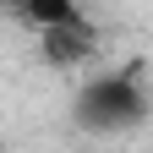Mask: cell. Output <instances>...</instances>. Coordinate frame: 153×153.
Here are the masks:
<instances>
[{"label": "cell", "mask_w": 153, "mask_h": 153, "mask_svg": "<svg viewBox=\"0 0 153 153\" xmlns=\"http://www.w3.org/2000/svg\"><path fill=\"white\" fill-rule=\"evenodd\" d=\"M76 126L82 131H99V137H115V131H137L153 104H148V88H142V71H109V76H93V82L76 93Z\"/></svg>", "instance_id": "cell-1"}, {"label": "cell", "mask_w": 153, "mask_h": 153, "mask_svg": "<svg viewBox=\"0 0 153 153\" xmlns=\"http://www.w3.org/2000/svg\"><path fill=\"white\" fill-rule=\"evenodd\" d=\"M22 16H27V22H38L44 33L71 27V22H88V16H82V6H71V0H33V6H22Z\"/></svg>", "instance_id": "cell-2"}]
</instances>
